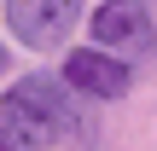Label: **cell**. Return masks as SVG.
Returning a JSON list of instances; mask_svg holds the SVG:
<instances>
[{"label": "cell", "instance_id": "obj_6", "mask_svg": "<svg viewBox=\"0 0 157 151\" xmlns=\"http://www.w3.org/2000/svg\"><path fill=\"white\" fill-rule=\"evenodd\" d=\"M0 70H6V47H0Z\"/></svg>", "mask_w": 157, "mask_h": 151}, {"label": "cell", "instance_id": "obj_2", "mask_svg": "<svg viewBox=\"0 0 157 151\" xmlns=\"http://www.w3.org/2000/svg\"><path fill=\"white\" fill-rule=\"evenodd\" d=\"M87 35L93 47L117 52V58H157V29H151V12L146 0H105L87 12Z\"/></svg>", "mask_w": 157, "mask_h": 151}, {"label": "cell", "instance_id": "obj_1", "mask_svg": "<svg viewBox=\"0 0 157 151\" xmlns=\"http://www.w3.org/2000/svg\"><path fill=\"white\" fill-rule=\"evenodd\" d=\"M0 128H6L23 151H47V145H58V140L76 128L70 81H58V76H47V70L17 76V81L0 93Z\"/></svg>", "mask_w": 157, "mask_h": 151}, {"label": "cell", "instance_id": "obj_5", "mask_svg": "<svg viewBox=\"0 0 157 151\" xmlns=\"http://www.w3.org/2000/svg\"><path fill=\"white\" fill-rule=\"evenodd\" d=\"M0 151H23V145H17V140H12V134L0 128Z\"/></svg>", "mask_w": 157, "mask_h": 151}, {"label": "cell", "instance_id": "obj_4", "mask_svg": "<svg viewBox=\"0 0 157 151\" xmlns=\"http://www.w3.org/2000/svg\"><path fill=\"white\" fill-rule=\"evenodd\" d=\"M64 81H70V93H87V99H122L134 87L128 58H117L105 47H70L64 52Z\"/></svg>", "mask_w": 157, "mask_h": 151}, {"label": "cell", "instance_id": "obj_3", "mask_svg": "<svg viewBox=\"0 0 157 151\" xmlns=\"http://www.w3.org/2000/svg\"><path fill=\"white\" fill-rule=\"evenodd\" d=\"M87 0H6V29L35 47V52H52L76 23H82Z\"/></svg>", "mask_w": 157, "mask_h": 151}]
</instances>
